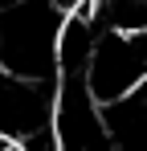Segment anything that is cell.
Listing matches in <instances>:
<instances>
[{"label": "cell", "mask_w": 147, "mask_h": 151, "mask_svg": "<svg viewBox=\"0 0 147 151\" xmlns=\"http://www.w3.org/2000/svg\"><path fill=\"white\" fill-rule=\"evenodd\" d=\"M57 25L53 0H0V70L29 82L57 78Z\"/></svg>", "instance_id": "cell-1"}, {"label": "cell", "mask_w": 147, "mask_h": 151, "mask_svg": "<svg viewBox=\"0 0 147 151\" xmlns=\"http://www.w3.org/2000/svg\"><path fill=\"white\" fill-rule=\"evenodd\" d=\"M147 82V25H115L98 33L86 61V86L98 106L135 94Z\"/></svg>", "instance_id": "cell-2"}, {"label": "cell", "mask_w": 147, "mask_h": 151, "mask_svg": "<svg viewBox=\"0 0 147 151\" xmlns=\"http://www.w3.org/2000/svg\"><path fill=\"white\" fill-rule=\"evenodd\" d=\"M49 127H53L57 151L110 147V135H106V123H102V106L90 94L86 78H53Z\"/></svg>", "instance_id": "cell-3"}, {"label": "cell", "mask_w": 147, "mask_h": 151, "mask_svg": "<svg viewBox=\"0 0 147 151\" xmlns=\"http://www.w3.org/2000/svg\"><path fill=\"white\" fill-rule=\"evenodd\" d=\"M139 94H143V98H147V82H143V86H139Z\"/></svg>", "instance_id": "cell-4"}]
</instances>
